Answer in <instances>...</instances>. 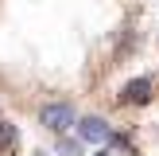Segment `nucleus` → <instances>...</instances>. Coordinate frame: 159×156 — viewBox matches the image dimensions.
<instances>
[{
    "instance_id": "3",
    "label": "nucleus",
    "mask_w": 159,
    "mask_h": 156,
    "mask_svg": "<svg viewBox=\"0 0 159 156\" xmlns=\"http://www.w3.org/2000/svg\"><path fill=\"white\" fill-rule=\"evenodd\" d=\"M78 137L82 140H113V129H109L105 121H101V117H82V121H78Z\"/></svg>"
},
{
    "instance_id": "4",
    "label": "nucleus",
    "mask_w": 159,
    "mask_h": 156,
    "mask_svg": "<svg viewBox=\"0 0 159 156\" xmlns=\"http://www.w3.org/2000/svg\"><path fill=\"white\" fill-rule=\"evenodd\" d=\"M16 140H20V133H16V125L0 121V152H8V148H16Z\"/></svg>"
},
{
    "instance_id": "1",
    "label": "nucleus",
    "mask_w": 159,
    "mask_h": 156,
    "mask_svg": "<svg viewBox=\"0 0 159 156\" xmlns=\"http://www.w3.org/2000/svg\"><path fill=\"white\" fill-rule=\"evenodd\" d=\"M39 121H43L51 133H66V129L78 125V117H74V105H66V101H51V105L39 109Z\"/></svg>"
},
{
    "instance_id": "2",
    "label": "nucleus",
    "mask_w": 159,
    "mask_h": 156,
    "mask_svg": "<svg viewBox=\"0 0 159 156\" xmlns=\"http://www.w3.org/2000/svg\"><path fill=\"white\" fill-rule=\"evenodd\" d=\"M120 101L124 105H148V101H152V82H148V78H132L120 90Z\"/></svg>"
},
{
    "instance_id": "6",
    "label": "nucleus",
    "mask_w": 159,
    "mask_h": 156,
    "mask_svg": "<svg viewBox=\"0 0 159 156\" xmlns=\"http://www.w3.org/2000/svg\"><path fill=\"white\" fill-rule=\"evenodd\" d=\"M93 156H109V152H105V148H101V152H93Z\"/></svg>"
},
{
    "instance_id": "5",
    "label": "nucleus",
    "mask_w": 159,
    "mask_h": 156,
    "mask_svg": "<svg viewBox=\"0 0 159 156\" xmlns=\"http://www.w3.org/2000/svg\"><path fill=\"white\" fill-rule=\"evenodd\" d=\"M58 156H82V137H78V140L62 137V140H58Z\"/></svg>"
}]
</instances>
